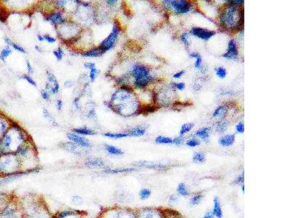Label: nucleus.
Wrapping results in <instances>:
<instances>
[{
    "instance_id": "f257e3e1",
    "label": "nucleus",
    "mask_w": 290,
    "mask_h": 218,
    "mask_svg": "<svg viewBox=\"0 0 290 218\" xmlns=\"http://www.w3.org/2000/svg\"><path fill=\"white\" fill-rule=\"evenodd\" d=\"M220 21L224 27L237 29L243 23V10L239 9L237 6L231 5L220 15Z\"/></svg>"
},
{
    "instance_id": "f03ea898",
    "label": "nucleus",
    "mask_w": 290,
    "mask_h": 218,
    "mask_svg": "<svg viewBox=\"0 0 290 218\" xmlns=\"http://www.w3.org/2000/svg\"><path fill=\"white\" fill-rule=\"evenodd\" d=\"M120 34V28L117 25H114L113 27V30H112L111 33L110 35L105 39V40L103 41L99 47L101 49L103 52H107V51L110 50L112 49L115 45V43L118 39V36Z\"/></svg>"
},
{
    "instance_id": "7ed1b4c3",
    "label": "nucleus",
    "mask_w": 290,
    "mask_h": 218,
    "mask_svg": "<svg viewBox=\"0 0 290 218\" xmlns=\"http://www.w3.org/2000/svg\"><path fill=\"white\" fill-rule=\"evenodd\" d=\"M168 7H171L178 14H186L189 13L191 10V5L189 2L183 0H167L163 2Z\"/></svg>"
},
{
    "instance_id": "20e7f679",
    "label": "nucleus",
    "mask_w": 290,
    "mask_h": 218,
    "mask_svg": "<svg viewBox=\"0 0 290 218\" xmlns=\"http://www.w3.org/2000/svg\"><path fill=\"white\" fill-rule=\"evenodd\" d=\"M191 34L200 39L207 41L215 35V31L203 28L194 27L191 29Z\"/></svg>"
},
{
    "instance_id": "39448f33",
    "label": "nucleus",
    "mask_w": 290,
    "mask_h": 218,
    "mask_svg": "<svg viewBox=\"0 0 290 218\" xmlns=\"http://www.w3.org/2000/svg\"><path fill=\"white\" fill-rule=\"evenodd\" d=\"M131 74L135 79H142L147 77L150 75V70L147 67L143 66V65L136 64L132 68Z\"/></svg>"
},
{
    "instance_id": "423d86ee",
    "label": "nucleus",
    "mask_w": 290,
    "mask_h": 218,
    "mask_svg": "<svg viewBox=\"0 0 290 218\" xmlns=\"http://www.w3.org/2000/svg\"><path fill=\"white\" fill-rule=\"evenodd\" d=\"M68 138L72 141V142L77 145L78 146H81L82 148H91L92 146V144L89 140L85 138L81 137L79 134L68 133Z\"/></svg>"
},
{
    "instance_id": "0eeeda50",
    "label": "nucleus",
    "mask_w": 290,
    "mask_h": 218,
    "mask_svg": "<svg viewBox=\"0 0 290 218\" xmlns=\"http://www.w3.org/2000/svg\"><path fill=\"white\" fill-rule=\"evenodd\" d=\"M223 57L229 60H236L238 57V50L236 47L235 41L232 39L229 41L228 45V50L226 53L223 55Z\"/></svg>"
},
{
    "instance_id": "6e6552de",
    "label": "nucleus",
    "mask_w": 290,
    "mask_h": 218,
    "mask_svg": "<svg viewBox=\"0 0 290 218\" xmlns=\"http://www.w3.org/2000/svg\"><path fill=\"white\" fill-rule=\"evenodd\" d=\"M27 215L29 218H52L47 212L38 206L32 207L30 209V212L27 213Z\"/></svg>"
},
{
    "instance_id": "1a4fd4ad",
    "label": "nucleus",
    "mask_w": 290,
    "mask_h": 218,
    "mask_svg": "<svg viewBox=\"0 0 290 218\" xmlns=\"http://www.w3.org/2000/svg\"><path fill=\"white\" fill-rule=\"evenodd\" d=\"M226 113H227V107L225 105H221L215 110L213 113V117L221 121L226 117Z\"/></svg>"
},
{
    "instance_id": "9d476101",
    "label": "nucleus",
    "mask_w": 290,
    "mask_h": 218,
    "mask_svg": "<svg viewBox=\"0 0 290 218\" xmlns=\"http://www.w3.org/2000/svg\"><path fill=\"white\" fill-rule=\"evenodd\" d=\"M86 166L91 168H99L105 166V163L100 158H89L84 163Z\"/></svg>"
},
{
    "instance_id": "9b49d317",
    "label": "nucleus",
    "mask_w": 290,
    "mask_h": 218,
    "mask_svg": "<svg viewBox=\"0 0 290 218\" xmlns=\"http://www.w3.org/2000/svg\"><path fill=\"white\" fill-rule=\"evenodd\" d=\"M190 57L192 58H195L196 61L195 63V67L196 68L199 69L201 72L205 73V67L203 66V59H202L201 56L197 52H192L190 54Z\"/></svg>"
},
{
    "instance_id": "f8f14e48",
    "label": "nucleus",
    "mask_w": 290,
    "mask_h": 218,
    "mask_svg": "<svg viewBox=\"0 0 290 218\" xmlns=\"http://www.w3.org/2000/svg\"><path fill=\"white\" fill-rule=\"evenodd\" d=\"M234 141H235V136L234 134H228V135L220 138L218 140V142L223 146H230L234 144Z\"/></svg>"
},
{
    "instance_id": "ddd939ff",
    "label": "nucleus",
    "mask_w": 290,
    "mask_h": 218,
    "mask_svg": "<svg viewBox=\"0 0 290 218\" xmlns=\"http://www.w3.org/2000/svg\"><path fill=\"white\" fill-rule=\"evenodd\" d=\"M46 20L53 24H56L62 23V22L64 21V18H63V16L61 13H55L49 15L47 17H46Z\"/></svg>"
},
{
    "instance_id": "4468645a",
    "label": "nucleus",
    "mask_w": 290,
    "mask_h": 218,
    "mask_svg": "<svg viewBox=\"0 0 290 218\" xmlns=\"http://www.w3.org/2000/svg\"><path fill=\"white\" fill-rule=\"evenodd\" d=\"M213 215L217 218H223V212L220 207V201L218 197H215L213 201Z\"/></svg>"
},
{
    "instance_id": "2eb2a0df",
    "label": "nucleus",
    "mask_w": 290,
    "mask_h": 218,
    "mask_svg": "<svg viewBox=\"0 0 290 218\" xmlns=\"http://www.w3.org/2000/svg\"><path fill=\"white\" fill-rule=\"evenodd\" d=\"M105 149L108 154L113 155V156H121L123 154V151L120 148L116 147V146H111V145L105 144Z\"/></svg>"
},
{
    "instance_id": "dca6fc26",
    "label": "nucleus",
    "mask_w": 290,
    "mask_h": 218,
    "mask_svg": "<svg viewBox=\"0 0 290 218\" xmlns=\"http://www.w3.org/2000/svg\"><path fill=\"white\" fill-rule=\"evenodd\" d=\"M152 79V77L151 76L145 77V78L135 79V80H134V85H135L137 88H143V87L148 85L149 83H150Z\"/></svg>"
},
{
    "instance_id": "f3484780",
    "label": "nucleus",
    "mask_w": 290,
    "mask_h": 218,
    "mask_svg": "<svg viewBox=\"0 0 290 218\" xmlns=\"http://www.w3.org/2000/svg\"><path fill=\"white\" fill-rule=\"evenodd\" d=\"M103 54V51L99 47L95 48L92 50H90L87 52H83L82 54L83 56L87 57V58H96V57H99Z\"/></svg>"
},
{
    "instance_id": "a211bd4d",
    "label": "nucleus",
    "mask_w": 290,
    "mask_h": 218,
    "mask_svg": "<svg viewBox=\"0 0 290 218\" xmlns=\"http://www.w3.org/2000/svg\"><path fill=\"white\" fill-rule=\"evenodd\" d=\"M2 215L5 218H16L18 215V212L14 207H7L3 212L2 213Z\"/></svg>"
},
{
    "instance_id": "6ab92c4d",
    "label": "nucleus",
    "mask_w": 290,
    "mask_h": 218,
    "mask_svg": "<svg viewBox=\"0 0 290 218\" xmlns=\"http://www.w3.org/2000/svg\"><path fill=\"white\" fill-rule=\"evenodd\" d=\"M136 170L134 168H121V169H106L104 171L107 174H119V173L130 172Z\"/></svg>"
},
{
    "instance_id": "aec40b11",
    "label": "nucleus",
    "mask_w": 290,
    "mask_h": 218,
    "mask_svg": "<svg viewBox=\"0 0 290 218\" xmlns=\"http://www.w3.org/2000/svg\"><path fill=\"white\" fill-rule=\"evenodd\" d=\"M196 136L199 137L204 140H207L210 136V129L208 127H203L196 132Z\"/></svg>"
},
{
    "instance_id": "412c9836",
    "label": "nucleus",
    "mask_w": 290,
    "mask_h": 218,
    "mask_svg": "<svg viewBox=\"0 0 290 218\" xmlns=\"http://www.w3.org/2000/svg\"><path fill=\"white\" fill-rule=\"evenodd\" d=\"M73 132H75L76 134H81V135H95L97 134V132L92 130L88 129V128H76V129L73 130Z\"/></svg>"
},
{
    "instance_id": "4be33fe9",
    "label": "nucleus",
    "mask_w": 290,
    "mask_h": 218,
    "mask_svg": "<svg viewBox=\"0 0 290 218\" xmlns=\"http://www.w3.org/2000/svg\"><path fill=\"white\" fill-rule=\"evenodd\" d=\"M146 132V130L142 127H135L133 128L128 132V135L131 137H139V136L144 135Z\"/></svg>"
},
{
    "instance_id": "5701e85b",
    "label": "nucleus",
    "mask_w": 290,
    "mask_h": 218,
    "mask_svg": "<svg viewBox=\"0 0 290 218\" xmlns=\"http://www.w3.org/2000/svg\"><path fill=\"white\" fill-rule=\"evenodd\" d=\"M103 135L105 136V137L112 138V139H120V138H124L129 136L128 133H124V132H120V133L105 132V133H103Z\"/></svg>"
},
{
    "instance_id": "b1692460",
    "label": "nucleus",
    "mask_w": 290,
    "mask_h": 218,
    "mask_svg": "<svg viewBox=\"0 0 290 218\" xmlns=\"http://www.w3.org/2000/svg\"><path fill=\"white\" fill-rule=\"evenodd\" d=\"M65 148H66L67 150H69V151L73 153V154H81V150L80 149H79L77 147V145H75L73 142H69V143H65Z\"/></svg>"
},
{
    "instance_id": "393cba45",
    "label": "nucleus",
    "mask_w": 290,
    "mask_h": 218,
    "mask_svg": "<svg viewBox=\"0 0 290 218\" xmlns=\"http://www.w3.org/2000/svg\"><path fill=\"white\" fill-rule=\"evenodd\" d=\"M193 162L195 163H203L205 161V156L201 151L195 152L193 155Z\"/></svg>"
},
{
    "instance_id": "a878e982",
    "label": "nucleus",
    "mask_w": 290,
    "mask_h": 218,
    "mask_svg": "<svg viewBox=\"0 0 290 218\" xmlns=\"http://www.w3.org/2000/svg\"><path fill=\"white\" fill-rule=\"evenodd\" d=\"M5 41L6 43H7V44H8V45H10L11 47H13V49H15V50L18 51V52H23V53H26V50H24V48L22 47L21 46L18 45V44H17L14 43V42H12V41L10 40L9 38H5Z\"/></svg>"
},
{
    "instance_id": "bb28decb",
    "label": "nucleus",
    "mask_w": 290,
    "mask_h": 218,
    "mask_svg": "<svg viewBox=\"0 0 290 218\" xmlns=\"http://www.w3.org/2000/svg\"><path fill=\"white\" fill-rule=\"evenodd\" d=\"M155 142L158 144H171L173 143V140L168 137L158 136L155 138Z\"/></svg>"
},
{
    "instance_id": "cd10ccee",
    "label": "nucleus",
    "mask_w": 290,
    "mask_h": 218,
    "mask_svg": "<svg viewBox=\"0 0 290 218\" xmlns=\"http://www.w3.org/2000/svg\"><path fill=\"white\" fill-rule=\"evenodd\" d=\"M177 191L182 196H187V195H189V191H188L187 187L186 186L184 183H180L178 185Z\"/></svg>"
},
{
    "instance_id": "c85d7f7f",
    "label": "nucleus",
    "mask_w": 290,
    "mask_h": 218,
    "mask_svg": "<svg viewBox=\"0 0 290 218\" xmlns=\"http://www.w3.org/2000/svg\"><path fill=\"white\" fill-rule=\"evenodd\" d=\"M193 127H194V124L192 123H187V124H183V125L181 126L180 132H179V133H180V135H183V134H185L186 133H188V132L192 129Z\"/></svg>"
},
{
    "instance_id": "c756f323",
    "label": "nucleus",
    "mask_w": 290,
    "mask_h": 218,
    "mask_svg": "<svg viewBox=\"0 0 290 218\" xmlns=\"http://www.w3.org/2000/svg\"><path fill=\"white\" fill-rule=\"evenodd\" d=\"M151 195V191L148 188H143L139 192V197L142 200L147 199Z\"/></svg>"
},
{
    "instance_id": "7c9ffc66",
    "label": "nucleus",
    "mask_w": 290,
    "mask_h": 218,
    "mask_svg": "<svg viewBox=\"0 0 290 218\" xmlns=\"http://www.w3.org/2000/svg\"><path fill=\"white\" fill-rule=\"evenodd\" d=\"M228 127V121H221L220 122L219 124L217 125V127H216V130L217 132H220V133H222V132H224L227 130V128Z\"/></svg>"
},
{
    "instance_id": "2f4dec72",
    "label": "nucleus",
    "mask_w": 290,
    "mask_h": 218,
    "mask_svg": "<svg viewBox=\"0 0 290 218\" xmlns=\"http://www.w3.org/2000/svg\"><path fill=\"white\" fill-rule=\"evenodd\" d=\"M215 72H216V75H217V76L218 77V78H220L221 79L225 78V77L226 76V74H227L226 69L224 68H223V67H218V68H216Z\"/></svg>"
},
{
    "instance_id": "473e14b6",
    "label": "nucleus",
    "mask_w": 290,
    "mask_h": 218,
    "mask_svg": "<svg viewBox=\"0 0 290 218\" xmlns=\"http://www.w3.org/2000/svg\"><path fill=\"white\" fill-rule=\"evenodd\" d=\"M11 52H12V50L10 47H6L5 49H3V50H2L1 53H0V59L5 61V59L7 58L10 54H11Z\"/></svg>"
},
{
    "instance_id": "72a5a7b5",
    "label": "nucleus",
    "mask_w": 290,
    "mask_h": 218,
    "mask_svg": "<svg viewBox=\"0 0 290 218\" xmlns=\"http://www.w3.org/2000/svg\"><path fill=\"white\" fill-rule=\"evenodd\" d=\"M181 42L185 44L186 47H189V45H190V42H189V34H188L187 32H184V33H183L182 34H181Z\"/></svg>"
},
{
    "instance_id": "f704fd0d",
    "label": "nucleus",
    "mask_w": 290,
    "mask_h": 218,
    "mask_svg": "<svg viewBox=\"0 0 290 218\" xmlns=\"http://www.w3.org/2000/svg\"><path fill=\"white\" fill-rule=\"evenodd\" d=\"M53 54H54L55 58L58 59V60H61L63 58L64 52H63V50L62 48H58V50H55L53 51Z\"/></svg>"
},
{
    "instance_id": "c9c22d12",
    "label": "nucleus",
    "mask_w": 290,
    "mask_h": 218,
    "mask_svg": "<svg viewBox=\"0 0 290 218\" xmlns=\"http://www.w3.org/2000/svg\"><path fill=\"white\" fill-rule=\"evenodd\" d=\"M72 202L75 205H81L83 201L79 195H74L72 196Z\"/></svg>"
},
{
    "instance_id": "e433bc0d",
    "label": "nucleus",
    "mask_w": 290,
    "mask_h": 218,
    "mask_svg": "<svg viewBox=\"0 0 290 218\" xmlns=\"http://www.w3.org/2000/svg\"><path fill=\"white\" fill-rule=\"evenodd\" d=\"M200 141L199 140L196 139V138H192V139L189 140L187 142V145L189 147H196V146H199Z\"/></svg>"
},
{
    "instance_id": "4c0bfd02",
    "label": "nucleus",
    "mask_w": 290,
    "mask_h": 218,
    "mask_svg": "<svg viewBox=\"0 0 290 218\" xmlns=\"http://www.w3.org/2000/svg\"><path fill=\"white\" fill-rule=\"evenodd\" d=\"M202 199V195H196L195 196L192 197V199H191V204L192 205H197L199 204L201 201Z\"/></svg>"
},
{
    "instance_id": "58836bf2",
    "label": "nucleus",
    "mask_w": 290,
    "mask_h": 218,
    "mask_svg": "<svg viewBox=\"0 0 290 218\" xmlns=\"http://www.w3.org/2000/svg\"><path fill=\"white\" fill-rule=\"evenodd\" d=\"M23 78L25 79V80H26L28 81V83H29V84H30L31 85H33V86H34V87H36L37 86V85H36V81L34 80V79H33L31 77H30V76H28V75L27 74H25V75H23Z\"/></svg>"
},
{
    "instance_id": "ea45409f",
    "label": "nucleus",
    "mask_w": 290,
    "mask_h": 218,
    "mask_svg": "<svg viewBox=\"0 0 290 218\" xmlns=\"http://www.w3.org/2000/svg\"><path fill=\"white\" fill-rule=\"evenodd\" d=\"M172 87H175L179 90H183L185 88V84L183 82L179 83H172Z\"/></svg>"
},
{
    "instance_id": "a19ab883",
    "label": "nucleus",
    "mask_w": 290,
    "mask_h": 218,
    "mask_svg": "<svg viewBox=\"0 0 290 218\" xmlns=\"http://www.w3.org/2000/svg\"><path fill=\"white\" fill-rule=\"evenodd\" d=\"M97 74H98V71L97 70V69H96V68H93V69H91V70H90V74H89V77H90V79H91V81H95V78H96V77H97Z\"/></svg>"
},
{
    "instance_id": "79ce46f5",
    "label": "nucleus",
    "mask_w": 290,
    "mask_h": 218,
    "mask_svg": "<svg viewBox=\"0 0 290 218\" xmlns=\"http://www.w3.org/2000/svg\"><path fill=\"white\" fill-rule=\"evenodd\" d=\"M44 40H46V42H47L48 43H50V44L54 43V42H56V39L52 37V36H51L50 35H48V34H46V35H44Z\"/></svg>"
},
{
    "instance_id": "37998d69",
    "label": "nucleus",
    "mask_w": 290,
    "mask_h": 218,
    "mask_svg": "<svg viewBox=\"0 0 290 218\" xmlns=\"http://www.w3.org/2000/svg\"><path fill=\"white\" fill-rule=\"evenodd\" d=\"M236 130L238 133H243L244 132V123L243 122H240V123L236 124Z\"/></svg>"
},
{
    "instance_id": "c03bdc74",
    "label": "nucleus",
    "mask_w": 290,
    "mask_h": 218,
    "mask_svg": "<svg viewBox=\"0 0 290 218\" xmlns=\"http://www.w3.org/2000/svg\"><path fill=\"white\" fill-rule=\"evenodd\" d=\"M183 142V140L181 137H176L173 140V143H174L176 146H181Z\"/></svg>"
},
{
    "instance_id": "a18cd8bd",
    "label": "nucleus",
    "mask_w": 290,
    "mask_h": 218,
    "mask_svg": "<svg viewBox=\"0 0 290 218\" xmlns=\"http://www.w3.org/2000/svg\"><path fill=\"white\" fill-rule=\"evenodd\" d=\"M41 95H42V98L45 100V101H48V100L50 99V95H49L48 92L44 90V89H43V90L41 92Z\"/></svg>"
},
{
    "instance_id": "49530a36",
    "label": "nucleus",
    "mask_w": 290,
    "mask_h": 218,
    "mask_svg": "<svg viewBox=\"0 0 290 218\" xmlns=\"http://www.w3.org/2000/svg\"><path fill=\"white\" fill-rule=\"evenodd\" d=\"M83 66H84V68H86L91 70V69L95 68V64H94V63H86V64L83 65Z\"/></svg>"
},
{
    "instance_id": "de8ad7c7",
    "label": "nucleus",
    "mask_w": 290,
    "mask_h": 218,
    "mask_svg": "<svg viewBox=\"0 0 290 218\" xmlns=\"http://www.w3.org/2000/svg\"><path fill=\"white\" fill-rule=\"evenodd\" d=\"M184 72H185L184 71H179V72L175 73V74L173 75V78L180 79L181 77L182 76L183 74H184Z\"/></svg>"
},
{
    "instance_id": "09e8293b",
    "label": "nucleus",
    "mask_w": 290,
    "mask_h": 218,
    "mask_svg": "<svg viewBox=\"0 0 290 218\" xmlns=\"http://www.w3.org/2000/svg\"><path fill=\"white\" fill-rule=\"evenodd\" d=\"M26 65H27V68H28V72H29L30 74H33V73H34V69H33L31 64H30V62L28 60L26 61Z\"/></svg>"
},
{
    "instance_id": "8fccbe9b",
    "label": "nucleus",
    "mask_w": 290,
    "mask_h": 218,
    "mask_svg": "<svg viewBox=\"0 0 290 218\" xmlns=\"http://www.w3.org/2000/svg\"><path fill=\"white\" fill-rule=\"evenodd\" d=\"M236 183H243L244 182V175L242 174L239 178L236 179Z\"/></svg>"
},
{
    "instance_id": "3c124183",
    "label": "nucleus",
    "mask_w": 290,
    "mask_h": 218,
    "mask_svg": "<svg viewBox=\"0 0 290 218\" xmlns=\"http://www.w3.org/2000/svg\"><path fill=\"white\" fill-rule=\"evenodd\" d=\"M62 105H63V103H62V101H61V100H58V102H57V106H58V109H59V110H61V109H62Z\"/></svg>"
},
{
    "instance_id": "603ef678",
    "label": "nucleus",
    "mask_w": 290,
    "mask_h": 218,
    "mask_svg": "<svg viewBox=\"0 0 290 218\" xmlns=\"http://www.w3.org/2000/svg\"><path fill=\"white\" fill-rule=\"evenodd\" d=\"M203 218H213V215H212L211 213L208 212L205 213V215H204Z\"/></svg>"
},
{
    "instance_id": "864d4df0",
    "label": "nucleus",
    "mask_w": 290,
    "mask_h": 218,
    "mask_svg": "<svg viewBox=\"0 0 290 218\" xmlns=\"http://www.w3.org/2000/svg\"><path fill=\"white\" fill-rule=\"evenodd\" d=\"M106 2H107V5H114L117 3V1H113H113H107Z\"/></svg>"
},
{
    "instance_id": "5fc2aeb1",
    "label": "nucleus",
    "mask_w": 290,
    "mask_h": 218,
    "mask_svg": "<svg viewBox=\"0 0 290 218\" xmlns=\"http://www.w3.org/2000/svg\"><path fill=\"white\" fill-rule=\"evenodd\" d=\"M37 38H38V40L40 41V42H43V41L44 40V36L40 35V34H38V35H37Z\"/></svg>"
},
{
    "instance_id": "6e6d98bb",
    "label": "nucleus",
    "mask_w": 290,
    "mask_h": 218,
    "mask_svg": "<svg viewBox=\"0 0 290 218\" xmlns=\"http://www.w3.org/2000/svg\"><path fill=\"white\" fill-rule=\"evenodd\" d=\"M65 84H67V85H65V87H70L72 86V81H65Z\"/></svg>"
},
{
    "instance_id": "4d7b16f0",
    "label": "nucleus",
    "mask_w": 290,
    "mask_h": 218,
    "mask_svg": "<svg viewBox=\"0 0 290 218\" xmlns=\"http://www.w3.org/2000/svg\"><path fill=\"white\" fill-rule=\"evenodd\" d=\"M35 47H36V49H37V50H38V51H39V52H42V51L40 50V47H38V46H36Z\"/></svg>"
}]
</instances>
